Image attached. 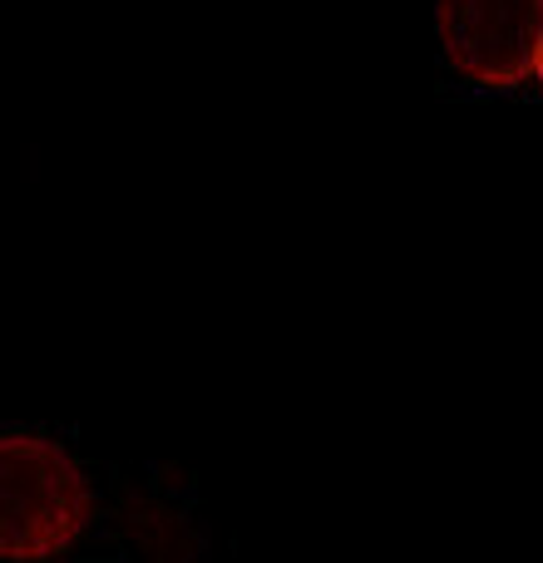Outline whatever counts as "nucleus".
<instances>
[{"label":"nucleus","mask_w":543,"mask_h":563,"mask_svg":"<svg viewBox=\"0 0 543 563\" xmlns=\"http://www.w3.org/2000/svg\"><path fill=\"white\" fill-rule=\"evenodd\" d=\"M95 495L69 450L40 435H0V559H55L85 534Z\"/></svg>","instance_id":"nucleus-1"},{"label":"nucleus","mask_w":543,"mask_h":563,"mask_svg":"<svg viewBox=\"0 0 543 563\" xmlns=\"http://www.w3.org/2000/svg\"><path fill=\"white\" fill-rule=\"evenodd\" d=\"M440 45L479 85H524L543 69V0H440Z\"/></svg>","instance_id":"nucleus-2"}]
</instances>
